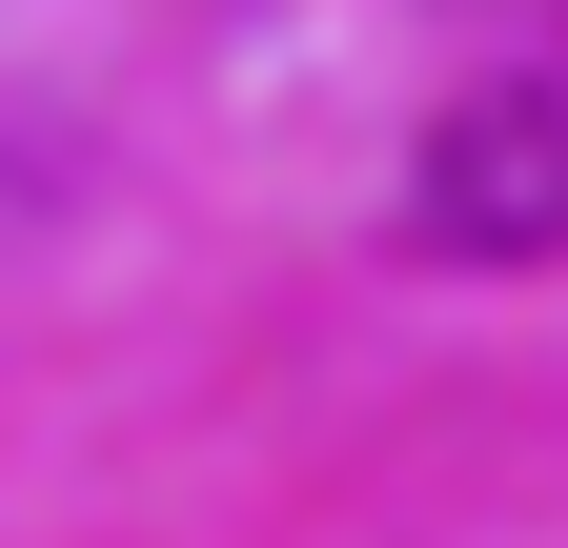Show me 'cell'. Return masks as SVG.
<instances>
[{
  "instance_id": "obj_1",
  "label": "cell",
  "mask_w": 568,
  "mask_h": 548,
  "mask_svg": "<svg viewBox=\"0 0 568 548\" xmlns=\"http://www.w3.org/2000/svg\"><path fill=\"white\" fill-rule=\"evenodd\" d=\"M406 244H447V264H568V61H528V82H487V102L426 122Z\"/></svg>"
}]
</instances>
